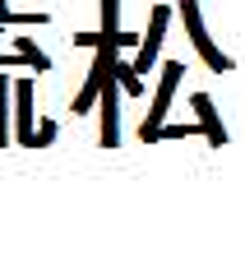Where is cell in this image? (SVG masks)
<instances>
[{
    "label": "cell",
    "instance_id": "obj_1",
    "mask_svg": "<svg viewBox=\"0 0 245 259\" xmlns=\"http://www.w3.org/2000/svg\"><path fill=\"white\" fill-rule=\"evenodd\" d=\"M180 19H185L190 42H194V51L204 56V65H208L213 74H227V70H236V60H231V56H222L218 47H213L208 28H204V19H199V0H180Z\"/></svg>",
    "mask_w": 245,
    "mask_h": 259
},
{
    "label": "cell",
    "instance_id": "obj_13",
    "mask_svg": "<svg viewBox=\"0 0 245 259\" xmlns=\"http://www.w3.org/2000/svg\"><path fill=\"white\" fill-rule=\"evenodd\" d=\"M74 47H97V32H74Z\"/></svg>",
    "mask_w": 245,
    "mask_h": 259
},
{
    "label": "cell",
    "instance_id": "obj_12",
    "mask_svg": "<svg viewBox=\"0 0 245 259\" xmlns=\"http://www.w3.org/2000/svg\"><path fill=\"white\" fill-rule=\"evenodd\" d=\"M51 139H56V120H42V130H33V144H37V148H46Z\"/></svg>",
    "mask_w": 245,
    "mask_h": 259
},
{
    "label": "cell",
    "instance_id": "obj_10",
    "mask_svg": "<svg viewBox=\"0 0 245 259\" xmlns=\"http://www.w3.org/2000/svg\"><path fill=\"white\" fill-rule=\"evenodd\" d=\"M111 74H116V83H120V93H139V88H143V79H139V74L130 70V65H125V60H111Z\"/></svg>",
    "mask_w": 245,
    "mask_h": 259
},
{
    "label": "cell",
    "instance_id": "obj_14",
    "mask_svg": "<svg viewBox=\"0 0 245 259\" xmlns=\"http://www.w3.org/2000/svg\"><path fill=\"white\" fill-rule=\"evenodd\" d=\"M5 10H10V5H5V0H0V14H5Z\"/></svg>",
    "mask_w": 245,
    "mask_h": 259
},
{
    "label": "cell",
    "instance_id": "obj_6",
    "mask_svg": "<svg viewBox=\"0 0 245 259\" xmlns=\"http://www.w3.org/2000/svg\"><path fill=\"white\" fill-rule=\"evenodd\" d=\"M190 107H194V116H199V125H204L208 144H213V148H222V144H227V125L218 120V111H213V97H208V93H194V97H190Z\"/></svg>",
    "mask_w": 245,
    "mask_h": 259
},
{
    "label": "cell",
    "instance_id": "obj_4",
    "mask_svg": "<svg viewBox=\"0 0 245 259\" xmlns=\"http://www.w3.org/2000/svg\"><path fill=\"white\" fill-rule=\"evenodd\" d=\"M180 70H185L180 60H167V65H162V83H158V97H153V107H148V120L139 125V135L167 120V111H171V93H176V83H180Z\"/></svg>",
    "mask_w": 245,
    "mask_h": 259
},
{
    "label": "cell",
    "instance_id": "obj_7",
    "mask_svg": "<svg viewBox=\"0 0 245 259\" xmlns=\"http://www.w3.org/2000/svg\"><path fill=\"white\" fill-rule=\"evenodd\" d=\"M14 51L28 60V70H37V74H42V70H51V56H46V51H37V42L28 37V32H19V37H14Z\"/></svg>",
    "mask_w": 245,
    "mask_h": 259
},
{
    "label": "cell",
    "instance_id": "obj_11",
    "mask_svg": "<svg viewBox=\"0 0 245 259\" xmlns=\"http://www.w3.org/2000/svg\"><path fill=\"white\" fill-rule=\"evenodd\" d=\"M0 23H19V28H23V23H46V14H42V10H37V14H14V10H5V14H0Z\"/></svg>",
    "mask_w": 245,
    "mask_h": 259
},
{
    "label": "cell",
    "instance_id": "obj_9",
    "mask_svg": "<svg viewBox=\"0 0 245 259\" xmlns=\"http://www.w3.org/2000/svg\"><path fill=\"white\" fill-rule=\"evenodd\" d=\"M10 144V79L0 70V148Z\"/></svg>",
    "mask_w": 245,
    "mask_h": 259
},
{
    "label": "cell",
    "instance_id": "obj_5",
    "mask_svg": "<svg viewBox=\"0 0 245 259\" xmlns=\"http://www.w3.org/2000/svg\"><path fill=\"white\" fill-rule=\"evenodd\" d=\"M10 93H14V120H19V144L23 148H37L33 144V83L28 79H19V83H10Z\"/></svg>",
    "mask_w": 245,
    "mask_h": 259
},
{
    "label": "cell",
    "instance_id": "obj_3",
    "mask_svg": "<svg viewBox=\"0 0 245 259\" xmlns=\"http://www.w3.org/2000/svg\"><path fill=\"white\" fill-rule=\"evenodd\" d=\"M97 102H102V148H116L120 144V83H116V74L107 70L102 74V88H97Z\"/></svg>",
    "mask_w": 245,
    "mask_h": 259
},
{
    "label": "cell",
    "instance_id": "obj_2",
    "mask_svg": "<svg viewBox=\"0 0 245 259\" xmlns=\"http://www.w3.org/2000/svg\"><path fill=\"white\" fill-rule=\"evenodd\" d=\"M167 23H171V10H167V5H158V10H153V23H148V37H139V51H134V60H130V70H134L139 79L153 70V60H158L162 37H167Z\"/></svg>",
    "mask_w": 245,
    "mask_h": 259
},
{
    "label": "cell",
    "instance_id": "obj_8",
    "mask_svg": "<svg viewBox=\"0 0 245 259\" xmlns=\"http://www.w3.org/2000/svg\"><path fill=\"white\" fill-rule=\"evenodd\" d=\"M116 32H120V0H102V32L97 37L116 42Z\"/></svg>",
    "mask_w": 245,
    "mask_h": 259
}]
</instances>
